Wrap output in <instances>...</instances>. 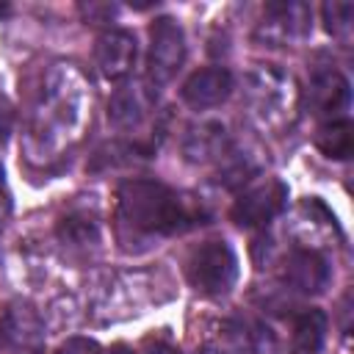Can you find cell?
I'll return each instance as SVG.
<instances>
[{"instance_id":"obj_20","label":"cell","mask_w":354,"mask_h":354,"mask_svg":"<svg viewBox=\"0 0 354 354\" xmlns=\"http://www.w3.org/2000/svg\"><path fill=\"white\" fill-rule=\"evenodd\" d=\"M55 354H102V346L91 337H69L58 346Z\"/></svg>"},{"instance_id":"obj_13","label":"cell","mask_w":354,"mask_h":354,"mask_svg":"<svg viewBox=\"0 0 354 354\" xmlns=\"http://www.w3.org/2000/svg\"><path fill=\"white\" fill-rule=\"evenodd\" d=\"M348 102H351V88H348V80L340 72L326 69V72H318L310 80V105H313V113L326 116L329 122H335V116H340V113L348 111Z\"/></svg>"},{"instance_id":"obj_17","label":"cell","mask_w":354,"mask_h":354,"mask_svg":"<svg viewBox=\"0 0 354 354\" xmlns=\"http://www.w3.org/2000/svg\"><path fill=\"white\" fill-rule=\"evenodd\" d=\"M315 147L326 155V158H335V160H346L354 149V130L346 119H335V122H326L318 127L315 133Z\"/></svg>"},{"instance_id":"obj_12","label":"cell","mask_w":354,"mask_h":354,"mask_svg":"<svg viewBox=\"0 0 354 354\" xmlns=\"http://www.w3.org/2000/svg\"><path fill=\"white\" fill-rule=\"evenodd\" d=\"M232 91V75L224 69V66H205V69H196L185 83H183V100L196 108V111H205V108H216L221 105Z\"/></svg>"},{"instance_id":"obj_10","label":"cell","mask_w":354,"mask_h":354,"mask_svg":"<svg viewBox=\"0 0 354 354\" xmlns=\"http://www.w3.org/2000/svg\"><path fill=\"white\" fill-rule=\"evenodd\" d=\"M332 279L326 257L310 246L293 249L285 260V282L299 293H324Z\"/></svg>"},{"instance_id":"obj_2","label":"cell","mask_w":354,"mask_h":354,"mask_svg":"<svg viewBox=\"0 0 354 354\" xmlns=\"http://www.w3.org/2000/svg\"><path fill=\"white\" fill-rule=\"evenodd\" d=\"M119 232H130L136 241H152L177 235L196 221L194 205L174 188L155 180H127L116 194Z\"/></svg>"},{"instance_id":"obj_7","label":"cell","mask_w":354,"mask_h":354,"mask_svg":"<svg viewBox=\"0 0 354 354\" xmlns=\"http://www.w3.org/2000/svg\"><path fill=\"white\" fill-rule=\"evenodd\" d=\"M310 19H313V8L307 3L299 0L268 3L263 11V22L257 25V39L271 44L299 41L310 33Z\"/></svg>"},{"instance_id":"obj_1","label":"cell","mask_w":354,"mask_h":354,"mask_svg":"<svg viewBox=\"0 0 354 354\" xmlns=\"http://www.w3.org/2000/svg\"><path fill=\"white\" fill-rule=\"evenodd\" d=\"M86 83L72 64H58L41 88L39 105L30 122V152L41 158H58V152L75 141L86 122Z\"/></svg>"},{"instance_id":"obj_19","label":"cell","mask_w":354,"mask_h":354,"mask_svg":"<svg viewBox=\"0 0 354 354\" xmlns=\"http://www.w3.org/2000/svg\"><path fill=\"white\" fill-rule=\"evenodd\" d=\"M324 14V22H326V30L337 39H348V30H351V14H354V6L351 3H324L321 8Z\"/></svg>"},{"instance_id":"obj_16","label":"cell","mask_w":354,"mask_h":354,"mask_svg":"<svg viewBox=\"0 0 354 354\" xmlns=\"http://www.w3.org/2000/svg\"><path fill=\"white\" fill-rule=\"evenodd\" d=\"M326 337V315L318 307H310L299 313L293 321V337H290V354H318Z\"/></svg>"},{"instance_id":"obj_4","label":"cell","mask_w":354,"mask_h":354,"mask_svg":"<svg viewBox=\"0 0 354 354\" xmlns=\"http://www.w3.org/2000/svg\"><path fill=\"white\" fill-rule=\"evenodd\" d=\"M188 282L205 296L227 293L238 279V257L227 241H205L185 263Z\"/></svg>"},{"instance_id":"obj_23","label":"cell","mask_w":354,"mask_h":354,"mask_svg":"<svg viewBox=\"0 0 354 354\" xmlns=\"http://www.w3.org/2000/svg\"><path fill=\"white\" fill-rule=\"evenodd\" d=\"M8 11H11V8H8V6H6V3H0V17H6V14H8Z\"/></svg>"},{"instance_id":"obj_18","label":"cell","mask_w":354,"mask_h":354,"mask_svg":"<svg viewBox=\"0 0 354 354\" xmlns=\"http://www.w3.org/2000/svg\"><path fill=\"white\" fill-rule=\"evenodd\" d=\"M58 238L72 246V249H88V246H97L100 243V232H97V224L91 218H83V216H69L61 221L58 227Z\"/></svg>"},{"instance_id":"obj_3","label":"cell","mask_w":354,"mask_h":354,"mask_svg":"<svg viewBox=\"0 0 354 354\" xmlns=\"http://www.w3.org/2000/svg\"><path fill=\"white\" fill-rule=\"evenodd\" d=\"M246 100H249L252 116L263 127L282 130L293 119L299 91H296V83L288 72H282L277 66H257L254 72H249Z\"/></svg>"},{"instance_id":"obj_6","label":"cell","mask_w":354,"mask_h":354,"mask_svg":"<svg viewBox=\"0 0 354 354\" xmlns=\"http://www.w3.org/2000/svg\"><path fill=\"white\" fill-rule=\"evenodd\" d=\"M288 205V185L277 177L249 185L232 205L230 216L238 227H266Z\"/></svg>"},{"instance_id":"obj_21","label":"cell","mask_w":354,"mask_h":354,"mask_svg":"<svg viewBox=\"0 0 354 354\" xmlns=\"http://www.w3.org/2000/svg\"><path fill=\"white\" fill-rule=\"evenodd\" d=\"M147 354H180V351H174L171 346H155L152 351H147Z\"/></svg>"},{"instance_id":"obj_24","label":"cell","mask_w":354,"mask_h":354,"mask_svg":"<svg viewBox=\"0 0 354 354\" xmlns=\"http://www.w3.org/2000/svg\"><path fill=\"white\" fill-rule=\"evenodd\" d=\"M0 194H3V166H0Z\"/></svg>"},{"instance_id":"obj_5","label":"cell","mask_w":354,"mask_h":354,"mask_svg":"<svg viewBox=\"0 0 354 354\" xmlns=\"http://www.w3.org/2000/svg\"><path fill=\"white\" fill-rule=\"evenodd\" d=\"M185 61V36L183 28L171 17L155 19L149 28V58H147V77L158 88L169 83Z\"/></svg>"},{"instance_id":"obj_11","label":"cell","mask_w":354,"mask_h":354,"mask_svg":"<svg viewBox=\"0 0 354 354\" xmlns=\"http://www.w3.org/2000/svg\"><path fill=\"white\" fill-rule=\"evenodd\" d=\"M97 66L102 72V77L108 80H122L133 72L136 64V39L127 30H105L97 39V50H94Z\"/></svg>"},{"instance_id":"obj_9","label":"cell","mask_w":354,"mask_h":354,"mask_svg":"<svg viewBox=\"0 0 354 354\" xmlns=\"http://www.w3.org/2000/svg\"><path fill=\"white\" fill-rule=\"evenodd\" d=\"M155 100L158 88L149 80H127L113 91L108 102V119L116 127H133L155 108Z\"/></svg>"},{"instance_id":"obj_15","label":"cell","mask_w":354,"mask_h":354,"mask_svg":"<svg viewBox=\"0 0 354 354\" xmlns=\"http://www.w3.org/2000/svg\"><path fill=\"white\" fill-rule=\"evenodd\" d=\"M224 332H227V348L232 354H274L277 348L271 332L260 324L232 321L224 326Z\"/></svg>"},{"instance_id":"obj_8","label":"cell","mask_w":354,"mask_h":354,"mask_svg":"<svg viewBox=\"0 0 354 354\" xmlns=\"http://www.w3.org/2000/svg\"><path fill=\"white\" fill-rule=\"evenodd\" d=\"M0 337L17 351H39L44 343V321L28 301H11L0 318Z\"/></svg>"},{"instance_id":"obj_22","label":"cell","mask_w":354,"mask_h":354,"mask_svg":"<svg viewBox=\"0 0 354 354\" xmlns=\"http://www.w3.org/2000/svg\"><path fill=\"white\" fill-rule=\"evenodd\" d=\"M199 354H224V351H218V348H202Z\"/></svg>"},{"instance_id":"obj_14","label":"cell","mask_w":354,"mask_h":354,"mask_svg":"<svg viewBox=\"0 0 354 354\" xmlns=\"http://www.w3.org/2000/svg\"><path fill=\"white\" fill-rule=\"evenodd\" d=\"M227 127L221 122H199L188 130L183 152L191 163H210V160H221V155L227 152Z\"/></svg>"}]
</instances>
